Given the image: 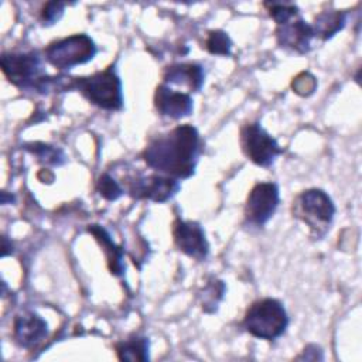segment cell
<instances>
[{
    "label": "cell",
    "instance_id": "14",
    "mask_svg": "<svg viewBox=\"0 0 362 362\" xmlns=\"http://www.w3.org/2000/svg\"><path fill=\"white\" fill-rule=\"evenodd\" d=\"M164 83L185 85L191 90H199L204 83V69L198 64H174L165 69Z\"/></svg>",
    "mask_w": 362,
    "mask_h": 362
},
{
    "label": "cell",
    "instance_id": "20",
    "mask_svg": "<svg viewBox=\"0 0 362 362\" xmlns=\"http://www.w3.org/2000/svg\"><path fill=\"white\" fill-rule=\"evenodd\" d=\"M223 291H225V286L222 281L219 280L209 281V284L206 286L202 294V308L208 313H212L216 308L219 300L222 298Z\"/></svg>",
    "mask_w": 362,
    "mask_h": 362
},
{
    "label": "cell",
    "instance_id": "25",
    "mask_svg": "<svg viewBox=\"0 0 362 362\" xmlns=\"http://www.w3.org/2000/svg\"><path fill=\"white\" fill-rule=\"evenodd\" d=\"M10 252H11V243L8 245L7 238H6V236H3V250H1V256L4 257V256H7Z\"/></svg>",
    "mask_w": 362,
    "mask_h": 362
},
{
    "label": "cell",
    "instance_id": "22",
    "mask_svg": "<svg viewBox=\"0 0 362 362\" xmlns=\"http://www.w3.org/2000/svg\"><path fill=\"white\" fill-rule=\"evenodd\" d=\"M96 189L107 201H115L123 194V189L117 184V181L106 173L99 177V180L96 182Z\"/></svg>",
    "mask_w": 362,
    "mask_h": 362
},
{
    "label": "cell",
    "instance_id": "3",
    "mask_svg": "<svg viewBox=\"0 0 362 362\" xmlns=\"http://www.w3.org/2000/svg\"><path fill=\"white\" fill-rule=\"evenodd\" d=\"M6 78L21 89L48 90L49 78L44 76L41 58L35 52H4L0 58Z\"/></svg>",
    "mask_w": 362,
    "mask_h": 362
},
{
    "label": "cell",
    "instance_id": "11",
    "mask_svg": "<svg viewBox=\"0 0 362 362\" xmlns=\"http://www.w3.org/2000/svg\"><path fill=\"white\" fill-rule=\"evenodd\" d=\"M276 37L280 47L288 48L298 54H305L311 49L314 31L311 25L307 24L303 18L294 17L287 23L277 25Z\"/></svg>",
    "mask_w": 362,
    "mask_h": 362
},
{
    "label": "cell",
    "instance_id": "10",
    "mask_svg": "<svg viewBox=\"0 0 362 362\" xmlns=\"http://www.w3.org/2000/svg\"><path fill=\"white\" fill-rule=\"evenodd\" d=\"M173 236L177 247L185 255L204 260L209 252V245L204 229L198 222L175 219L173 223Z\"/></svg>",
    "mask_w": 362,
    "mask_h": 362
},
{
    "label": "cell",
    "instance_id": "9",
    "mask_svg": "<svg viewBox=\"0 0 362 362\" xmlns=\"http://www.w3.org/2000/svg\"><path fill=\"white\" fill-rule=\"evenodd\" d=\"M180 189L177 178L164 175H140L129 181V194L137 199L164 202Z\"/></svg>",
    "mask_w": 362,
    "mask_h": 362
},
{
    "label": "cell",
    "instance_id": "4",
    "mask_svg": "<svg viewBox=\"0 0 362 362\" xmlns=\"http://www.w3.org/2000/svg\"><path fill=\"white\" fill-rule=\"evenodd\" d=\"M72 88H78L90 103L102 109L119 110L123 106L122 82L112 68L86 78H76L72 81Z\"/></svg>",
    "mask_w": 362,
    "mask_h": 362
},
{
    "label": "cell",
    "instance_id": "8",
    "mask_svg": "<svg viewBox=\"0 0 362 362\" xmlns=\"http://www.w3.org/2000/svg\"><path fill=\"white\" fill-rule=\"evenodd\" d=\"M279 205V188L274 182H259L247 195L245 218L250 225L262 226L274 214Z\"/></svg>",
    "mask_w": 362,
    "mask_h": 362
},
{
    "label": "cell",
    "instance_id": "2",
    "mask_svg": "<svg viewBox=\"0 0 362 362\" xmlns=\"http://www.w3.org/2000/svg\"><path fill=\"white\" fill-rule=\"evenodd\" d=\"M287 324V313L276 298L255 301L243 318V327L249 334L269 341L279 338L286 331Z\"/></svg>",
    "mask_w": 362,
    "mask_h": 362
},
{
    "label": "cell",
    "instance_id": "17",
    "mask_svg": "<svg viewBox=\"0 0 362 362\" xmlns=\"http://www.w3.org/2000/svg\"><path fill=\"white\" fill-rule=\"evenodd\" d=\"M116 352L120 361H147L148 339L144 337H133L116 345Z\"/></svg>",
    "mask_w": 362,
    "mask_h": 362
},
{
    "label": "cell",
    "instance_id": "6",
    "mask_svg": "<svg viewBox=\"0 0 362 362\" xmlns=\"http://www.w3.org/2000/svg\"><path fill=\"white\" fill-rule=\"evenodd\" d=\"M294 214L311 229L317 230V235H322L332 222L335 206L327 192L311 188L297 197L294 202Z\"/></svg>",
    "mask_w": 362,
    "mask_h": 362
},
{
    "label": "cell",
    "instance_id": "12",
    "mask_svg": "<svg viewBox=\"0 0 362 362\" xmlns=\"http://www.w3.org/2000/svg\"><path fill=\"white\" fill-rule=\"evenodd\" d=\"M154 105L160 115L181 119L192 112V99L188 93L173 90L168 85H158L154 93Z\"/></svg>",
    "mask_w": 362,
    "mask_h": 362
},
{
    "label": "cell",
    "instance_id": "16",
    "mask_svg": "<svg viewBox=\"0 0 362 362\" xmlns=\"http://www.w3.org/2000/svg\"><path fill=\"white\" fill-rule=\"evenodd\" d=\"M345 21H346V16L342 11H337V10L322 11L315 17L314 25H311L314 31V37L328 40L332 35H335L339 30L344 28Z\"/></svg>",
    "mask_w": 362,
    "mask_h": 362
},
{
    "label": "cell",
    "instance_id": "5",
    "mask_svg": "<svg viewBox=\"0 0 362 362\" xmlns=\"http://www.w3.org/2000/svg\"><path fill=\"white\" fill-rule=\"evenodd\" d=\"M96 54L93 40L86 34H74L51 42L45 48L47 61L58 69H69L90 61Z\"/></svg>",
    "mask_w": 362,
    "mask_h": 362
},
{
    "label": "cell",
    "instance_id": "13",
    "mask_svg": "<svg viewBox=\"0 0 362 362\" xmlns=\"http://www.w3.org/2000/svg\"><path fill=\"white\" fill-rule=\"evenodd\" d=\"M47 322L34 313H23L16 317L13 337L23 348H31L47 337Z\"/></svg>",
    "mask_w": 362,
    "mask_h": 362
},
{
    "label": "cell",
    "instance_id": "21",
    "mask_svg": "<svg viewBox=\"0 0 362 362\" xmlns=\"http://www.w3.org/2000/svg\"><path fill=\"white\" fill-rule=\"evenodd\" d=\"M269 7L270 17L277 23V25L287 23L288 20L298 16V8L294 4H283V3H266Z\"/></svg>",
    "mask_w": 362,
    "mask_h": 362
},
{
    "label": "cell",
    "instance_id": "15",
    "mask_svg": "<svg viewBox=\"0 0 362 362\" xmlns=\"http://www.w3.org/2000/svg\"><path fill=\"white\" fill-rule=\"evenodd\" d=\"M88 230L96 238V240L105 249L107 257V266L112 274L123 276L124 273V263H123V249H120L109 236V233L99 225H89Z\"/></svg>",
    "mask_w": 362,
    "mask_h": 362
},
{
    "label": "cell",
    "instance_id": "19",
    "mask_svg": "<svg viewBox=\"0 0 362 362\" xmlns=\"http://www.w3.org/2000/svg\"><path fill=\"white\" fill-rule=\"evenodd\" d=\"M205 47L211 54L215 55H230L232 41L229 35L222 30H212L208 33Z\"/></svg>",
    "mask_w": 362,
    "mask_h": 362
},
{
    "label": "cell",
    "instance_id": "18",
    "mask_svg": "<svg viewBox=\"0 0 362 362\" xmlns=\"http://www.w3.org/2000/svg\"><path fill=\"white\" fill-rule=\"evenodd\" d=\"M25 148L30 153H33L35 157H38L41 163H45V164L61 165L65 161V156L59 148L45 143H30V144H25Z\"/></svg>",
    "mask_w": 362,
    "mask_h": 362
},
{
    "label": "cell",
    "instance_id": "24",
    "mask_svg": "<svg viewBox=\"0 0 362 362\" xmlns=\"http://www.w3.org/2000/svg\"><path fill=\"white\" fill-rule=\"evenodd\" d=\"M65 6H66V3H64V1H48L41 11V18H42L44 24L57 23L62 17Z\"/></svg>",
    "mask_w": 362,
    "mask_h": 362
},
{
    "label": "cell",
    "instance_id": "23",
    "mask_svg": "<svg viewBox=\"0 0 362 362\" xmlns=\"http://www.w3.org/2000/svg\"><path fill=\"white\" fill-rule=\"evenodd\" d=\"M291 88L300 96H310L317 88V79L310 72H301L293 79Z\"/></svg>",
    "mask_w": 362,
    "mask_h": 362
},
{
    "label": "cell",
    "instance_id": "1",
    "mask_svg": "<svg viewBox=\"0 0 362 362\" xmlns=\"http://www.w3.org/2000/svg\"><path fill=\"white\" fill-rule=\"evenodd\" d=\"M199 154V134L194 126L181 124L165 134L154 137L143 151L148 167L173 178L194 174Z\"/></svg>",
    "mask_w": 362,
    "mask_h": 362
},
{
    "label": "cell",
    "instance_id": "7",
    "mask_svg": "<svg viewBox=\"0 0 362 362\" xmlns=\"http://www.w3.org/2000/svg\"><path fill=\"white\" fill-rule=\"evenodd\" d=\"M240 146L246 157L257 165L269 167L281 153L277 141L259 124L249 123L240 130Z\"/></svg>",
    "mask_w": 362,
    "mask_h": 362
}]
</instances>
